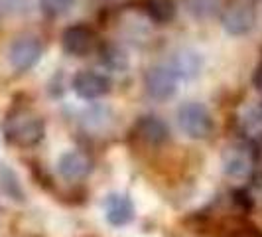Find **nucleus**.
<instances>
[{
  "instance_id": "f257e3e1",
  "label": "nucleus",
  "mask_w": 262,
  "mask_h": 237,
  "mask_svg": "<svg viewBox=\"0 0 262 237\" xmlns=\"http://www.w3.org/2000/svg\"><path fill=\"white\" fill-rule=\"evenodd\" d=\"M4 134L12 145L30 148L43 141L46 125L43 118L30 109H14L4 121Z\"/></svg>"
},
{
  "instance_id": "f03ea898",
  "label": "nucleus",
  "mask_w": 262,
  "mask_h": 237,
  "mask_svg": "<svg viewBox=\"0 0 262 237\" xmlns=\"http://www.w3.org/2000/svg\"><path fill=\"white\" fill-rule=\"evenodd\" d=\"M178 125L185 136L193 141H205L213 132V117L203 103L187 101L178 109Z\"/></svg>"
},
{
  "instance_id": "7ed1b4c3",
  "label": "nucleus",
  "mask_w": 262,
  "mask_h": 237,
  "mask_svg": "<svg viewBox=\"0 0 262 237\" xmlns=\"http://www.w3.org/2000/svg\"><path fill=\"white\" fill-rule=\"evenodd\" d=\"M256 24V8L252 0H231L221 10V26L231 36H245Z\"/></svg>"
},
{
  "instance_id": "20e7f679",
  "label": "nucleus",
  "mask_w": 262,
  "mask_h": 237,
  "mask_svg": "<svg viewBox=\"0 0 262 237\" xmlns=\"http://www.w3.org/2000/svg\"><path fill=\"white\" fill-rule=\"evenodd\" d=\"M41 53H43V44L39 42V38L26 34V36L16 38L10 44V48H8V62H10L14 71L24 73V71H30L32 67L38 64Z\"/></svg>"
},
{
  "instance_id": "39448f33",
  "label": "nucleus",
  "mask_w": 262,
  "mask_h": 237,
  "mask_svg": "<svg viewBox=\"0 0 262 237\" xmlns=\"http://www.w3.org/2000/svg\"><path fill=\"white\" fill-rule=\"evenodd\" d=\"M144 89L154 101H168L178 91V77L168 66H152L144 75Z\"/></svg>"
},
{
  "instance_id": "423d86ee",
  "label": "nucleus",
  "mask_w": 262,
  "mask_h": 237,
  "mask_svg": "<svg viewBox=\"0 0 262 237\" xmlns=\"http://www.w3.org/2000/svg\"><path fill=\"white\" fill-rule=\"evenodd\" d=\"M71 87H73L77 97L85 99V101H93V99L105 97L113 87V81L105 73L91 71V69H81L73 75Z\"/></svg>"
},
{
  "instance_id": "0eeeda50",
  "label": "nucleus",
  "mask_w": 262,
  "mask_h": 237,
  "mask_svg": "<svg viewBox=\"0 0 262 237\" xmlns=\"http://www.w3.org/2000/svg\"><path fill=\"white\" fill-rule=\"evenodd\" d=\"M61 48L63 52L73 57H85L97 48V34L85 24H73L63 30L61 34Z\"/></svg>"
},
{
  "instance_id": "6e6552de",
  "label": "nucleus",
  "mask_w": 262,
  "mask_h": 237,
  "mask_svg": "<svg viewBox=\"0 0 262 237\" xmlns=\"http://www.w3.org/2000/svg\"><path fill=\"white\" fill-rule=\"evenodd\" d=\"M254 168V150L250 146L236 143L225 148L223 152V170L227 176L243 180L250 176V172Z\"/></svg>"
},
{
  "instance_id": "1a4fd4ad",
  "label": "nucleus",
  "mask_w": 262,
  "mask_h": 237,
  "mask_svg": "<svg viewBox=\"0 0 262 237\" xmlns=\"http://www.w3.org/2000/svg\"><path fill=\"white\" fill-rule=\"evenodd\" d=\"M103 210H105L106 222L113 227H124L136 215L132 200L122 192H111L103 202Z\"/></svg>"
},
{
  "instance_id": "9d476101",
  "label": "nucleus",
  "mask_w": 262,
  "mask_h": 237,
  "mask_svg": "<svg viewBox=\"0 0 262 237\" xmlns=\"http://www.w3.org/2000/svg\"><path fill=\"white\" fill-rule=\"evenodd\" d=\"M134 136L146 146H162L170 139V129L162 118L144 115L134 123Z\"/></svg>"
},
{
  "instance_id": "9b49d317",
  "label": "nucleus",
  "mask_w": 262,
  "mask_h": 237,
  "mask_svg": "<svg viewBox=\"0 0 262 237\" xmlns=\"http://www.w3.org/2000/svg\"><path fill=\"white\" fill-rule=\"evenodd\" d=\"M91 172V160L81 150H66L57 158V174L67 182L83 180Z\"/></svg>"
},
{
  "instance_id": "f8f14e48",
  "label": "nucleus",
  "mask_w": 262,
  "mask_h": 237,
  "mask_svg": "<svg viewBox=\"0 0 262 237\" xmlns=\"http://www.w3.org/2000/svg\"><path fill=\"white\" fill-rule=\"evenodd\" d=\"M173 75L178 79H193L201 73V67H203V57L201 53H197L195 50H189L184 48L178 53H173L171 62L168 64Z\"/></svg>"
},
{
  "instance_id": "ddd939ff",
  "label": "nucleus",
  "mask_w": 262,
  "mask_h": 237,
  "mask_svg": "<svg viewBox=\"0 0 262 237\" xmlns=\"http://www.w3.org/2000/svg\"><path fill=\"white\" fill-rule=\"evenodd\" d=\"M0 192L8 200L16 202V204H24L26 202V190L22 186L18 172L6 162H0Z\"/></svg>"
},
{
  "instance_id": "4468645a",
  "label": "nucleus",
  "mask_w": 262,
  "mask_h": 237,
  "mask_svg": "<svg viewBox=\"0 0 262 237\" xmlns=\"http://www.w3.org/2000/svg\"><path fill=\"white\" fill-rule=\"evenodd\" d=\"M99 62L108 71H124L128 67V55L117 44H106L99 52Z\"/></svg>"
},
{
  "instance_id": "2eb2a0df",
  "label": "nucleus",
  "mask_w": 262,
  "mask_h": 237,
  "mask_svg": "<svg viewBox=\"0 0 262 237\" xmlns=\"http://www.w3.org/2000/svg\"><path fill=\"white\" fill-rule=\"evenodd\" d=\"M176 2L173 0H144V12L150 20L158 24H168L176 18Z\"/></svg>"
},
{
  "instance_id": "dca6fc26",
  "label": "nucleus",
  "mask_w": 262,
  "mask_h": 237,
  "mask_svg": "<svg viewBox=\"0 0 262 237\" xmlns=\"http://www.w3.org/2000/svg\"><path fill=\"white\" fill-rule=\"evenodd\" d=\"M185 12L195 20H207L221 10V0H184Z\"/></svg>"
},
{
  "instance_id": "f3484780",
  "label": "nucleus",
  "mask_w": 262,
  "mask_h": 237,
  "mask_svg": "<svg viewBox=\"0 0 262 237\" xmlns=\"http://www.w3.org/2000/svg\"><path fill=\"white\" fill-rule=\"evenodd\" d=\"M75 0H39V10L50 16V18H59L66 16L73 8Z\"/></svg>"
},
{
  "instance_id": "a211bd4d",
  "label": "nucleus",
  "mask_w": 262,
  "mask_h": 237,
  "mask_svg": "<svg viewBox=\"0 0 262 237\" xmlns=\"http://www.w3.org/2000/svg\"><path fill=\"white\" fill-rule=\"evenodd\" d=\"M252 85L258 91H262V55L260 60H258V64H256V67H254V73H252Z\"/></svg>"
},
{
  "instance_id": "6ab92c4d",
  "label": "nucleus",
  "mask_w": 262,
  "mask_h": 237,
  "mask_svg": "<svg viewBox=\"0 0 262 237\" xmlns=\"http://www.w3.org/2000/svg\"><path fill=\"white\" fill-rule=\"evenodd\" d=\"M260 190H262V178H260Z\"/></svg>"
},
{
  "instance_id": "aec40b11",
  "label": "nucleus",
  "mask_w": 262,
  "mask_h": 237,
  "mask_svg": "<svg viewBox=\"0 0 262 237\" xmlns=\"http://www.w3.org/2000/svg\"><path fill=\"white\" fill-rule=\"evenodd\" d=\"M260 152H262V145H260Z\"/></svg>"
}]
</instances>
